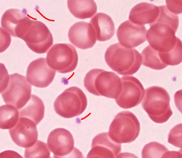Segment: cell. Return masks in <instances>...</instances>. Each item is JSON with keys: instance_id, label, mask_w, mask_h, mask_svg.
<instances>
[{"instance_id": "obj_1", "label": "cell", "mask_w": 182, "mask_h": 158, "mask_svg": "<svg viewBox=\"0 0 182 158\" xmlns=\"http://www.w3.org/2000/svg\"><path fill=\"white\" fill-rule=\"evenodd\" d=\"M105 58L113 70L124 76L136 73L142 63V55L136 49L126 48L119 43L112 44L107 48Z\"/></svg>"}, {"instance_id": "obj_2", "label": "cell", "mask_w": 182, "mask_h": 158, "mask_svg": "<svg viewBox=\"0 0 182 158\" xmlns=\"http://www.w3.org/2000/svg\"><path fill=\"white\" fill-rule=\"evenodd\" d=\"M84 85L90 93L96 96L116 99L122 89L121 79L116 73L100 69H94L86 75Z\"/></svg>"}, {"instance_id": "obj_3", "label": "cell", "mask_w": 182, "mask_h": 158, "mask_svg": "<svg viewBox=\"0 0 182 158\" xmlns=\"http://www.w3.org/2000/svg\"><path fill=\"white\" fill-rule=\"evenodd\" d=\"M142 102V107L150 118L157 123L167 122L173 114L170 97L164 88L153 86L146 89Z\"/></svg>"}, {"instance_id": "obj_4", "label": "cell", "mask_w": 182, "mask_h": 158, "mask_svg": "<svg viewBox=\"0 0 182 158\" xmlns=\"http://www.w3.org/2000/svg\"><path fill=\"white\" fill-rule=\"evenodd\" d=\"M0 92L5 103L18 110L24 106L31 96V86L26 77L17 73L6 75Z\"/></svg>"}, {"instance_id": "obj_5", "label": "cell", "mask_w": 182, "mask_h": 158, "mask_svg": "<svg viewBox=\"0 0 182 158\" xmlns=\"http://www.w3.org/2000/svg\"><path fill=\"white\" fill-rule=\"evenodd\" d=\"M140 124L136 116L129 111L119 113L114 117L109 129L111 139L119 143H129L138 136Z\"/></svg>"}, {"instance_id": "obj_6", "label": "cell", "mask_w": 182, "mask_h": 158, "mask_svg": "<svg viewBox=\"0 0 182 158\" xmlns=\"http://www.w3.org/2000/svg\"><path fill=\"white\" fill-rule=\"evenodd\" d=\"M87 104V98L84 92L79 87L73 86L66 89L56 98L54 108L58 115L69 118L82 114Z\"/></svg>"}, {"instance_id": "obj_7", "label": "cell", "mask_w": 182, "mask_h": 158, "mask_svg": "<svg viewBox=\"0 0 182 158\" xmlns=\"http://www.w3.org/2000/svg\"><path fill=\"white\" fill-rule=\"evenodd\" d=\"M47 62L49 66L58 72L65 73L76 68L78 56L75 48L67 43H57L53 45L47 53Z\"/></svg>"}, {"instance_id": "obj_8", "label": "cell", "mask_w": 182, "mask_h": 158, "mask_svg": "<svg viewBox=\"0 0 182 158\" xmlns=\"http://www.w3.org/2000/svg\"><path fill=\"white\" fill-rule=\"evenodd\" d=\"M146 37L150 45L159 52H168L176 45L178 37L176 31L169 25L155 22L149 25Z\"/></svg>"}, {"instance_id": "obj_9", "label": "cell", "mask_w": 182, "mask_h": 158, "mask_svg": "<svg viewBox=\"0 0 182 158\" xmlns=\"http://www.w3.org/2000/svg\"><path fill=\"white\" fill-rule=\"evenodd\" d=\"M29 48L38 54L46 53L52 45L53 39L47 27L41 22L33 20L22 39Z\"/></svg>"}, {"instance_id": "obj_10", "label": "cell", "mask_w": 182, "mask_h": 158, "mask_svg": "<svg viewBox=\"0 0 182 158\" xmlns=\"http://www.w3.org/2000/svg\"><path fill=\"white\" fill-rule=\"evenodd\" d=\"M122 89L115 99L117 105L124 109H129L139 105L144 96L145 90L140 81L133 76L121 78Z\"/></svg>"}, {"instance_id": "obj_11", "label": "cell", "mask_w": 182, "mask_h": 158, "mask_svg": "<svg viewBox=\"0 0 182 158\" xmlns=\"http://www.w3.org/2000/svg\"><path fill=\"white\" fill-rule=\"evenodd\" d=\"M27 14L24 8L22 10L14 8L6 10L1 17L2 27L10 35L22 39L31 21Z\"/></svg>"}, {"instance_id": "obj_12", "label": "cell", "mask_w": 182, "mask_h": 158, "mask_svg": "<svg viewBox=\"0 0 182 158\" xmlns=\"http://www.w3.org/2000/svg\"><path fill=\"white\" fill-rule=\"evenodd\" d=\"M36 125L30 119L20 117L15 126L9 130L12 140L20 147L27 148L32 146L38 138Z\"/></svg>"}, {"instance_id": "obj_13", "label": "cell", "mask_w": 182, "mask_h": 158, "mask_svg": "<svg viewBox=\"0 0 182 158\" xmlns=\"http://www.w3.org/2000/svg\"><path fill=\"white\" fill-rule=\"evenodd\" d=\"M56 71L49 67L45 58L40 57L31 62L26 71V77L32 85L39 88L49 86L55 77Z\"/></svg>"}, {"instance_id": "obj_14", "label": "cell", "mask_w": 182, "mask_h": 158, "mask_svg": "<svg viewBox=\"0 0 182 158\" xmlns=\"http://www.w3.org/2000/svg\"><path fill=\"white\" fill-rule=\"evenodd\" d=\"M147 31L144 25L136 24L127 20L120 24L116 35L121 45L127 48H132L146 41Z\"/></svg>"}, {"instance_id": "obj_15", "label": "cell", "mask_w": 182, "mask_h": 158, "mask_svg": "<svg viewBox=\"0 0 182 158\" xmlns=\"http://www.w3.org/2000/svg\"><path fill=\"white\" fill-rule=\"evenodd\" d=\"M47 143L54 158L63 157L74 150L73 136L68 130L63 128L55 129L49 134Z\"/></svg>"}, {"instance_id": "obj_16", "label": "cell", "mask_w": 182, "mask_h": 158, "mask_svg": "<svg viewBox=\"0 0 182 158\" xmlns=\"http://www.w3.org/2000/svg\"><path fill=\"white\" fill-rule=\"evenodd\" d=\"M121 150V144L113 141L107 132H103L93 138L86 157L116 158Z\"/></svg>"}, {"instance_id": "obj_17", "label": "cell", "mask_w": 182, "mask_h": 158, "mask_svg": "<svg viewBox=\"0 0 182 158\" xmlns=\"http://www.w3.org/2000/svg\"><path fill=\"white\" fill-rule=\"evenodd\" d=\"M70 42L76 47L83 50L92 48L96 41L94 30L88 22L80 21L73 24L68 34Z\"/></svg>"}, {"instance_id": "obj_18", "label": "cell", "mask_w": 182, "mask_h": 158, "mask_svg": "<svg viewBox=\"0 0 182 158\" xmlns=\"http://www.w3.org/2000/svg\"><path fill=\"white\" fill-rule=\"evenodd\" d=\"M159 13L158 6L153 3L143 2L135 6L130 10L129 19L139 25H150L154 22Z\"/></svg>"}, {"instance_id": "obj_19", "label": "cell", "mask_w": 182, "mask_h": 158, "mask_svg": "<svg viewBox=\"0 0 182 158\" xmlns=\"http://www.w3.org/2000/svg\"><path fill=\"white\" fill-rule=\"evenodd\" d=\"M90 23L94 30L98 41L108 40L115 33L114 23L111 17L106 14L97 13L91 19Z\"/></svg>"}, {"instance_id": "obj_20", "label": "cell", "mask_w": 182, "mask_h": 158, "mask_svg": "<svg viewBox=\"0 0 182 158\" xmlns=\"http://www.w3.org/2000/svg\"><path fill=\"white\" fill-rule=\"evenodd\" d=\"M20 117L27 118L37 125L44 117L45 106L42 100L34 94H31L25 105L18 110Z\"/></svg>"}, {"instance_id": "obj_21", "label": "cell", "mask_w": 182, "mask_h": 158, "mask_svg": "<svg viewBox=\"0 0 182 158\" xmlns=\"http://www.w3.org/2000/svg\"><path fill=\"white\" fill-rule=\"evenodd\" d=\"M67 5L71 13L80 19L91 18L97 11V5L94 0H69L67 1Z\"/></svg>"}, {"instance_id": "obj_22", "label": "cell", "mask_w": 182, "mask_h": 158, "mask_svg": "<svg viewBox=\"0 0 182 158\" xmlns=\"http://www.w3.org/2000/svg\"><path fill=\"white\" fill-rule=\"evenodd\" d=\"M18 109L13 106L6 104L0 107V128L10 129L15 126L20 116Z\"/></svg>"}, {"instance_id": "obj_23", "label": "cell", "mask_w": 182, "mask_h": 158, "mask_svg": "<svg viewBox=\"0 0 182 158\" xmlns=\"http://www.w3.org/2000/svg\"><path fill=\"white\" fill-rule=\"evenodd\" d=\"M142 64L144 66L156 70L162 69L167 66L160 59L158 52L151 48L147 46L142 52Z\"/></svg>"}, {"instance_id": "obj_24", "label": "cell", "mask_w": 182, "mask_h": 158, "mask_svg": "<svg viewBox=\"0 0 182 158\" xmlns=\"http://www.w3.org/2000/svg\"><path fill=\"white\" fill-rule=\"evenodd\" d=\"M182 42L178 37L174 48L168 52H158L159 57L167 65H177L182 62Z\"/></svg>"}, {"instance_id": "obj_25", "label": "cell", "mask_w": 182, "mask_h": 158, "mask_svg": "<svg viewBox=\"0 0 182 158\" xmlns=\"http://www.w3.org/2000/svg\"><path fill=\"white\" fill-rule=\"evenodd\" d=\"M47 144L38 140L32 146L26 148L25 158H50V152Z\"/></svg>"}, {"instance_id": "obj_26", "label": "cell", "mask_w": 182, "mask_h": 158, "mask_svg": "<svg viewBox=\"0 0 182 158\" xmlns=\"http://www.w3.org/2000/svg\"><path fill=\"white\" fill-rule=\"evenodd\" d=\"M169 150L164 145L156 142H152L146 144L143 148L142 158H162L164 155Z\"/></svg>"}, {"instance_id": "obj_27", "label": "cell", "mask_w": 182, "mask_h": 158, "mask_svg": "<svg viewBox=\"0 0 182 158\" xmlns=\"http://www.w3.org/2000/svg\"><path fill=\"white\" fill-rule=\"evenodd\" d=\"M158 7L159 14L155 22L168 24L171 26L176 32L179 24L178 15L169 11L165 5L160 6Z\"/></svg>"}, {"instance_id": "obj_28", "label": "cell", "mask_w": 182, "mask_h": 158, "mask_svg": "<svg viewBox=\"0 0 182 158\" xmlns=\"http://www.w3.org/2000/svg\"><path fill=\"white\" fill-rule=\"evenodd\" d=\"M182 124L175 126L170 131L168 135V142L177 147L182 148Z\"/></svg>"}, {"instance_id": "obj_29", "label": "cell", "mask_w": 182, "mask_h": 158, "mask_svg": "<svg viewBox=\"0 0 182 158\" xmlns=\"http://www.w3.org/2000/svg\"><path fill=\"white\" fill-rule=\"evenodd\" d=\"M181 1V0H166V6L171 12L176 15L180 14L182 12Z\"/></svg>"}, {"instance_id": "obj_30", "label": "cell", "mask_w": 182, "mask_h": 158, "mask_svg": "<svg viewBox=\"0 0 182 158\" xmlns=\"http://www.w3.org/2000/svg\"><path fill=\"white\" fill-rule=\"evenodd\" d=\"M181 154V152L180 153V152L168 150L164 155L162 158H170L172 157H173V156H176L177 157H179L178 156H182Z\"/></svg>"}, {"instance_id": "obj_31", "label": "cell", "mask_w": 182, "mask_h": 158, "mask_svg": "<svg viewBox=\"0 0 182 158\" xmlns=\"http://www.w3.org/2000/svg\"><path fill=\"white\" fill-rule=\"evenodd\" d=\"M8 155L7 156H17V157H22H22L21 156V155H20L18 153H17V152L14 151L11 154H9L8 153H7L6 152H5V151H4V152H1V153L0 154V157H1L2 156V157L3 156H4Z\"/></svg>"}]
</instances>
